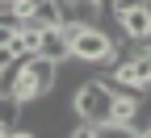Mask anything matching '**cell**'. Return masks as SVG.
<instances>
[{
    "mask_svg": "<svg viewBox=\"0 0 151 138\" xmlns=\"http://www.w3.org/2000/svg\"><path fill=\"white\" fill-rule=\"evenodd\" d=\"M55 88H59V63H50V59H42V54L17 59V67L0 75V92L17 96L21 105L42 101V96H50Z\"/></svg>",
    "mask_w": 151,
    "mask_h": 138,
    "instance_id": "cell-1",
    "label": "cell"
},
{
    "mask_svg": "<svg viewBox=\"0 0 151 138\" xmlns=\"http://www.w3.org/2000/svg\"><path fill=\"white\" fill-rule=\"evenodd\" d=\"M71 59L84 67H113L118 34H105V25H71Z\"/></svg>",
    "mask_w": 151,
    "mask_h": 138,
    "instance_id": "cell-2",
    "label": "cell"
},
{
    "mask_svg": "<svg viewBox=\"0 0 151 138\" xmlns=\"http://www.w3.org/2000/svg\"><path fill=\"white\" fill-rule=\"evenodd\" d=\"M113 96H118V88H113L109 80H84L80 88L71 92V113H76V122H88V126L109 122Z\"/></svg>",
    "mask_w": 151,
    "mask_h": 138,
    "instance_id": "cell-3",
    "label": "cell"
},
{
    "mask_svg": "<svg viewBox=\"0 0 151 138\" xmlns=\"http://www.w3.org/2000/svg\"><path fill=\"white\" fill-rule=\"evenodd\" d=\"M109 84L122 92H147L151 88V59H113L109 67Z\"/></svg>",
    "mask_w": 151,
    "mask_h": 138,
    "instance_id": "cell-4",
    "label": "cell"
},
{
    "mask_svg": "<svg viewBox=\"0 0 151 138\" xmlns=\"http://www.w3.org/2000/svg\"><path fill=\"white\" fill-rule=\"evenodd\" d=\"M63 25H101V13H109L101 0H55Z\"/></svg>",
    "mask_w": 151,
    "mask_h": 138,
    "instance_id": "cell-5",
    "label": "cell"
},
{
    "mask_svg": "<svg viewBox=\"0 0 151 138\" xmlns=\"http://www.w3.org/2000/svg\"><path fill=\"white\" fill-rule=\"evenodd\" d=\"M38 54L63 67L67 59H71V25H55V29H42V42H38Z\"/></svg>",
    "mask_w": 151,
    "mask_h": 138,
    "instance_id": "cell-6",
    "label": "cell"
},
{
    "mask_svg": "<svg viewBox=\"0 0 151 138\" xmlns=\"http://www.w3.org/2000/svg\"><path fill=\"white\" fill-rule=\"evenodd\" d=\"M113 21H118V38H134V42L151 38V9H147V4L130 9V13H118Z\"/></svg>",
    "mask_w": 151,
    "mask_h": 138,
    "instance_id": "cell-7",
    "label": "cell"
},
{
    "mask_svg": "<svg viewBox=\"0 0 151 138\" xmlns=\"http://www.w3.org/2000/svg\"><path fill=\"white\" fill-rule=\"evenodd\" d=\"M25 21L38 25V29H55V25H63V17H59V4H55V0H42V4L25 17Z\"/></svg>",
    "mask_w": 151,
    "mask_h": 138,
    "instance_id": "cell-8",
    "label": "cell"
},
{
    "mask_svg": "<svg viewBox=\"0 0 151 138\" xmlns=\"http://www.w3.org/2000/svg\"><path fill=\"white\" fill-rule=\"evenodd\" d=\"M0 126H9V130L21 126V101L9 96V92H0Z\"/></svg>",
    "mask_w": 151,
    "mask_h": 138,
    "instance_id": "cell-9",
    "label": "cell"
},
{
    "mask_svg": "<svg viewBox=\"0 0 151 138\" xmlns=\"http://www.w3.org/2000/svg\"><path fill=\"white\" fill-rule=\"evenodd\" d=\"M97 138H139V126L134 122H101Z\"/></svg>",
    "mask_w": 151,
    "mask_h": 138,
    "instance_id": "cell-10",
    "label": "cell"
},
{
    "mask_svg": "<svg viewBox=\"0 0 151 138\" xmlns=\"http://www.w3.org/2000/svg\"><path fill=\"white\" fill-rule=\"evenodd\" d=\"M67 138H97V126H88V122H71Z\"/></svg>",
    "mask_w": 151,
    "mask_h": 138,
    "instance_id": "cell-11",
    "label": "cell"
},
{
    "mask_svg": "<svg viewBox=\"0 0 151 138\" xmlns=\"http://www.w3.org/2000/svg\"><path fill=\"white\" fill-rule=\"evenodd\" d=\"M147 4V0H109V17H118V13H130V9H139Z\"/></svg>",
    "mask_w": 151,
    "mask_h": 138,
    "instance_id": "cell-12",
    "label": "cell"
},
{
    "mask_svg": "<svg viewBox=\"0 0 151 138\" xmlns=\"http://www.w3.org/2000/svg\"><path fill=\"white\" fill-rule=\"evenodd\" d=\"M17 67V54H13V46H0V75L4 71H13Z\"/></svg>",
    "mask_w": 151,
    "mask_h": 138,
    "instance_id": "cell-13",
    "label": "cell"
},
{
    "mask_svg": "<svg viewBox=\"0 0 151 138\" xmlns=\"http://www.w3.org/2000/svg\"><path fill=\"white\" fill-rule=\"evenodd\" d=\"M9 138H38L34 130H25V126H17V130H9Z\"/></svg>",
    "mask_w": 151,
    "mask_h": 138,
    "instance_id": "cell-14",
    "label": "cell"
},
{
    "mask_svg": "<svg viewBox=\"0 0 151 138\" xmlns=\"http://www.w3.org/2000/svg\"><path fill=\"white\" fill-rule=\"evenodd\" d=\"M13 13V0H0V17H9Z\"/></svg>",
    "mask_w": 151,
    "mask_h": 138,
    "instance_id": "cell-15",
    "label": "cell"
},
{
    "mask_svg": "<svg viewBox=\"0 0 151 138\" xmlns=\"http://www.w3.org/2000/svg\"><path fill=\"white\" fill-rule=\"evenodd\" d=\"M139 138H151V122H143V126H139Z\"/></svg>",
    "mask_w": 151,
    "mask_h": 138,
    "instance_id": "cell-16",
    "label": "cell"
},
{
    "mask_svg": "<svg viewBox=\"0 0 151 138\" xmlns=\"http://www.w3.org/2000/svg\"><path fill=\"white\" fill-rule=\"evenodd\" d=\"M0 138H9V126H0Z\"/></svg>",
    "mask_w": 151,
    "mask_h": 138,
    "instance_id": "cell-17",
    "label": "cell"
},
{
    "mask_svg": "<svg viewBox=\"0 0 151 138\" xmlns=\"http://www.w3.org/2000/svg\"><path fill=\"white\" fill-rule=\"evenodd\" d=\"M147 9H151V0H147Z\"/></svg>",
    "mask_w": 151,
    "mask_h": 138,
    "instance_id": "cell-18",
    "label": "cell"
},
{
    "mask_svg": "<svg viewBox=\"0 0 151 138\" xmlns=\"http://www.w3.org/2000/svg\"><path fill=\"white\" fill-rule=\"evenodd\" d=\"M13 4H17V0H13Z\"/></svg>",
    "mask_w": 151,
    "mask_h": 138,
    "instance_id": "cell-19",
    "label": "cell"
}]
</instances>
